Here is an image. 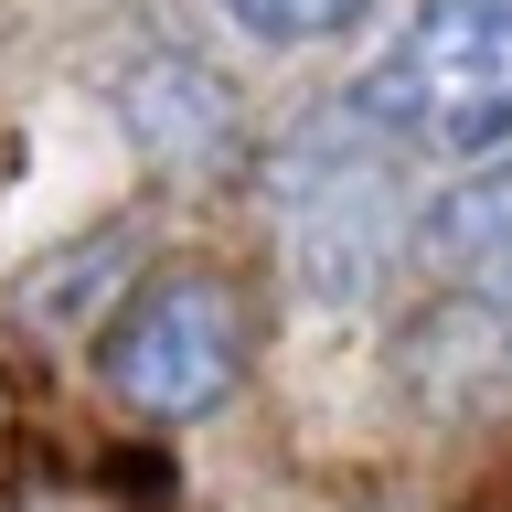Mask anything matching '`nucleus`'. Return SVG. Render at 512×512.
Masks as SVG:
<instances>
[{"label": "nucleus", "instance_id": "nucleus-1", "mask_svg": "<svg viewBox=\"0 0 512 512\" xmlns=\"http://www.w3.org/2000/svg\"><path fill=\"white\" fill-rule=\"evenodd\" d=\"M342 107L395 160L512 150V0H406Z\"/></svg>", "mask_w": 512, "mask_h": 512}, {"label": "nucleus", "instance_id": "nucleus-2", "mask_svg": "<svg viewBox=\"0 0 512 512\" xmlns=\"http://www.w3.org/2000/svg\"><path fill=\"white\" fill-rule=\"evenodd\" d=\"M246 352H256V320H246V288L203 267V256H160L128 278V299L96 320V384L118 395L139 427H192L214 416L235 384H246Z\"/></svg>", "mask_w": 512, "mask_h": 512}, {"label": "nucleus", "instance_id": "nucleus-3", "mask_svg": "<svg viewBox=\"0 0 512 512\" xmlns=\"http://www.w3.org/2000/svg\"><path fill=\"white\" fill-rule=\"evenodd\" d=\"M107 107H118V139L171 182H235L246 171V96L192 43H139L118 64Z\"/></svg>", "mask_w": 512, "mask_h": 512}, {"label": "nucleus", "instance_id": "nucleus-4", "mask_svg": "<svg viewBox=\"0 0 512 512\" xmlns=\"http://www.w3.org/2000/svg\"><path fill=\"white\" fill-rule=\"evenodd\" d=\"M406 384L448 416H491L512 406V310L502 299H459L448 288L438 310L406 331Z\"/></svg>", "mask_w": 512, "mask_h": 512}, {"label": "nucleus", "instance_id": "nucleus-5", "mask_svg": "<svg viewBox=\"0 0 512 512\" xmlns=\"http://www.w3.org/2000/svg\"><path fill=\"white\" fill-rule=\"evenodd\" d=\"M416 256H427V278H448L459 299H502L512 310V160L459 171V182L416 214Z\"/></svg>", "mask_w": 512, "mask_h": 512}, {"label": "nucleus", "instance_id": "nucleus-6", "mask_svg": "<svg viewBox=\"0 0 512 512\" xmlns=\"http://www.w3.org/2000/svg\"><path fill=\"white\" fill-rule=\"evenodd\" d=\"M139 224H96V235H75V246H54V267H32L22 278V310L43 320V331H86V320H107L128 299V278H139Z\"/></svg>", "mask_w": 512, "mask_h": 512}, {"label": "nucleus", "instance_id": "nucleus-7", "mask_svg": "<svg viewBox=\"0 0 512 512\" xmlns=\"http://www.w3.org/2000/svg\"><path fill=\"white\" fill-rule=\"evenodd\" d=\"M224 32L256 43V54H310V43H342L374 0H214Z\"/></svg>", "mask_w": 512, "mask_h": 512}]
</instances>
